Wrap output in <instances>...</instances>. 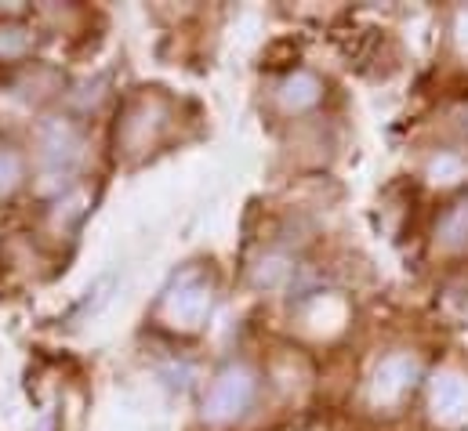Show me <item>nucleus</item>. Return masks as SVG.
<instances>
[{
	"label": "nucleus",
	"instance_id": "7ed1b4c3",
	"mask_svg": "<svg viewBox=\"0 0 468 431\" xmlns=\"http://www.w3.org/2000/svg\"><path fill=\"white\" fill-rule=\"evenodd\" d=\"M215 309V283L204 268H186L156 301V320L175 330H197Z\"/></svg>",
	"mask_w": 468,
	"mask_h": 431
},
{
	"label": "nucleus",
	"instance_id": "f03ea898",
	"mask_svg": "<svg viewBox=\"0 0 468 431\" xmlns=\"http://www.w3.org/2000/svg\"><path fill=\"white\" fill-rule=\"evenodd\" d=\"M421 381H425L421 355L410 348H392L374 363V370L363 384V399L374 414H399Z\"/></svg>",
	"mask_w": 468,
	"mask_h": 431
},
{
	"label": "nucleus",
	"instance_id": "9b49d317",
	"mask_svg": "<svg viewBox=\"0 0 468 431\" xmlns=\"http://www.w3.org/2000/svg\"><path fill=\"white\" fill-rule=\"evenodd\" d=\"M29 47H33V33L22 22H0V62H15L29 55Z\"/></svg>",
	"mask_w": 468,
	"mask_h": 431
},
{
	"label": "nucleus",
	"instance_id": "20e7f679",
	"mask_svg": "<svg viewBox=\"0 0 468 431\" xmlns=\"http://www.w3.org/2000/svg\"><path fill=\"white\" fill-rule=\"evenodd\" d=\"M254 399H258V373H254V366L229 363L226 370L215 373L211 388L204 392L200 417L211 428H229V425H236L254 406Z\"/></svg>",
	"mask_w": 468,
	"mask_h": 431
},
{
	"label": "nucleus",
	"instance_id": "2eb2a0df",
	"mask_svg": "<svg viewBox=\"0 0 468 431\" xmlns=\"http://www.w3.org/2000/svg\"><path fill=\"white\" fill-rule=\"evenodd\" d=\"M458 120H462V131H465V134H468V106L462 109V112H458Z\"/></svg>",
	"mask_w": 468,
	"mask_h": 431
},
{
	"label": "nucleus",
	"instance_id": "f8f14e48",
	"mask_svg": "<svg viewBox=\"0 0 468 431\" xmlns=\"http://www.w3.org/2000/svg\"><path fill=\"white\" fill-rule=\"evenodd\" d=\"M22 174H26L22 152H18L11 142L0 138V196L11 193V189H18V185H22Z\"/></svg>",
	"mask_w": 468,
	"mask_h": 431
},
{
	"label": "nucleus",
	"instance_id": "1a4fd4ad",
	"mask_svg": "<svg viewBox=\"0 0 468 431\" xmlns=\"http://www.w3.org/2000/svg\"><path fill=\"white\" fill-rule=\"evenodd\" d=\"M421 174H425V182L436 185V189L468 185V145H443V149L429 152Z\"/></svg>",
	"mask_w": 468,
	"mask_h": 431
},
{
	"label": "nucleus",
	"instance_id": "4468645a",
	"mask_svg": "<svg viewBox=\"0 0 468 431\" xmlns=\"http://www.w3.org/2000/svg\"><path fill=\"white\" fill-rule=\"evenodd\" d=\"M451 44L468 62V4L454 7V15H451Z\"/></svg>",
	"mask_w": 468,
	"mask_h": 431
},
{
	"label": "nucleus",
	"instance_id": "423d86ee",
	"mask_svg": "<svg viewBox=\"0 0 468 431\" xmlns=\"http://www.w3.org/2000/svg\"><path fill=\"white\" fill-rule=\"evenodd\" d=\"M37 152L48 171H69L84 152V131L66 116H51L37 127Z\"/></svg>",
	"mask_w": 468,
	"mask_h": 431
},
{
	"label": "nucleus",
	"instance_id": "39448f33",
	"mask_svg": "<svg viewBox=\"0 0 468 431\" xmlns=\"http://www.w3.org/2000/svg\"><path fill=\"white\" fill-rule=\"evenodd\" d=\"M425 417L440 431L468 428V373L458 366H443L425 377Z\"/></svg>",
	"mask_w": 468,
	"mask_h": 431
},
{
	"label": "nucleus",
	"instance_id": "6e6552de",
	"mask_svg": "<svg viewBox=\"0 0 468 431\" xmlns=\"http://www.w3.org/2000/svg\"><path fill=\"white\" fill-rule=\"evenodd\" d=\"M432 250L436 254H465L468 250V189L458 193L432 221Z\"/></svg>",
	"mask_w": 468,
	"mask_h": 431
},
{
	"label": "nucleus",
	"instance_id": "ddd939ff",
	"mask_svg": "<svg viewBox=\"0 0 468 431\" xmlns=\"http://www.w3.org/2000/svg\"><path fill=\"white\" fill-rule=\"evenodd\" d=\"M291 276H294L291 254H269V258H261V265H258V272H254V283H258V287H280V283H287Z\"/></svg>",
	"mask_w": 468,
	"mask_h": 431
},
{
	"label": "nucleus",
	"instance_id": "9d476101",
	"mask_svg": "<svg viewBox=\"0 0 468 431\" xmlns=\"http://www.w3.org/2000/svg\"><path fill=\"white\" fill-rule=\"evenodd\" d=\"M440 312L451 326H468V272L447 276V283L440 287Z\"/></svg>",
	"mask_w": 468,
	"mask_h": 431
},
{
	"label": "nucleus",
	"instance_id": "0eeeda50",
	"mask_svg": "<svg viewBox=\"0 0 468 431\" xmlns=\"http://www.w3.org/2000/svg\"><path fill=\"white\" fill-rule=\"evenodd\" d=\"M324 99H327V80L320 73H313V69H291L272 91V106L280 109L283 116H291V120L316 112L324 106Z\"/></svg>",
	"mask_w": 468,
	"mask_h": 431
},
{
	"label": "nucleus",
	"instance_id": "f257e3e1",
	"mask_svg": "<svg viewBox=\"0 0 468 431\" xmlns=\"http://www.w3.org/2000/svg\"><path fill=\"white\" fill-rule=\"evenodd\" d=\"M175 127V102L160 91H138L131 95L117 120V156L142 160L164 145V138Z\"/></svg>",
	"mask_w": 468,
	"mask_h": 431
}]
</instances>
